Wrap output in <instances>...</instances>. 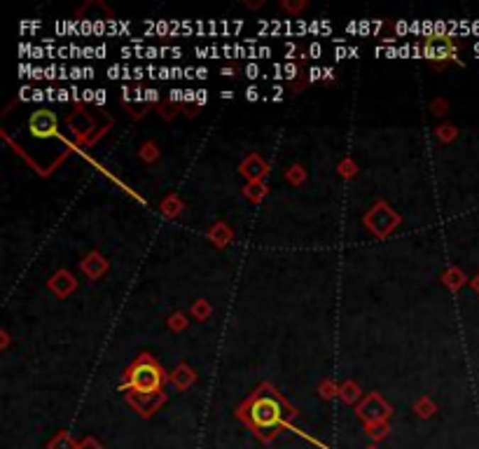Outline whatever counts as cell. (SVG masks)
Returning a JSON list of instances; mask_svg holds the SVG:
<instances>
[{"label": "cell", "mask_w": 479, "mask_h": 449, "mask_svg": "<svg viewBox=\"0 0 479 449\" xmlns=\"http://www.w3.org/2000/svg\"><path fill=\"white\" fill-rule=\"evenodd\" d=\"M197 311H199V314H209V307H204V304H199Z\"/></svg>", "instance_id": "8fae6325"}, {"label": "cell", "mask_w": 479, "mask_h": 449, "mask_svg": "<svg viewBox=\"0 0 479 449\" xmlns=\"http://www.w3.org/2000/svg\"><path fill=\"white\" fill-rule=\"evenodd\" d=\"M292 410L283 403V398L274 396V393H258L248 405H246V410H241V416L246 421L250 423L262 436H269V433H274V428L283 426L287 419H292Z\"/></svg>", "instance_id": "6da1fadb"}, {"label": "cell", "mask_w": 479, "mask_h": 449, "mask_svg": "<svg viewBox=\"0 0 479 449\" xmlns=\"http://www.w3.org/2000/svg\"><path fill=\"white\" fill-rule=\"evenodd\" d=\"M28 126L35 139H50V136L57 134V117L50 110H38L31 115Z\"/></svg>", "instance_id": "5b68a950"}, {"label": "cell", "mask_w": 479, "mask_h": 449, "mask_svg": "<svg viewBox=\"0 0 479 449\" xmlns=\"http://www.w3.org/2000/svg\"><path fill=\"white\" fill-rule=\"evenodd\" d=\"M442 131V139H453V129L451 126H444V129H440Z\"/></svg>", "instance_id": "30bf717a"}, {"label": "cell", "mask_w": 479, "mask_h": 449, "mask_svg": "<svg viewBox=\"0 0 479 449\" xmlns=\"http://www.w3.org/2000/svg\"><path fill=\"white\" fill-rule=\"evenodd\" d=\"M143 150H145V152H143V155H145L148 159H155V157H157V152H155V146H145V148H143Z\"/></svg>", "instance_id": "ba28073f"}, {"label": "cell", "mask_w": 479, "mask_h": 449, "mask_svg": "<svg viewBox=\"0 0 479 449\" xmlns=\"http://www.w3.org/2000/svg\"><path fill=\"white\" fill-rule=\"evenodd\" d=\"M423 54L430 61H446L456 56V45L449 36H428L423 40Z\"/></svg>", "instance_id": "3957f363"}, {"label": "cell", "mask_w": 479, "mask_h": 449, "mask_svg": "<svg viewBox=\"0 0 479 449\" xmlns=\"http://www.w3.org/2000/svg\"><path fill=\"white\" fill-rule=\"evenodd\" d=\"M50 286H52V291H57L59 295H68V291H73L75 281L70 278L66 271H59V274L50 281Z\"/></svg>", "instance_id": "8992f818"}, {"label": "cell", "mask_w": 479, "mask_h": 449, "mask_svg": "<svg viewBox=\"0 0 479 449\" xmlns=\"http://www.w3.org/2000/svg\"><path fill=\"white\" fill-rule=\"evenodd\" d=\"M103 269H106V262L101 260V255H96V253H94V255H89V258L84 260V271H87V274H89V276L96 278Z\"/></svg>", "instance_id": "52a82bcc"}, {"label": "cell", "mask_w": 479, "mask_h": 449, "mask_svg": "<svg viewBox=\"0 0 479 449\" xmlns=\"http://www.w3.org/2000/svg\"><path fill=\"white\" fill-rule=\"evenodd\" d=\"M129 382L136 393H141V396H153V393H157L159 384H162V370L157 367L155 360L143 356L131 365Z\"/></svg>", "instance_id": "7a4b0ae2"}, {"label": "cell", "mask_w": 479, "mask_h": 449, "mask_svg": "<svg viewBox=\"0 0 479 449\" xmlns=\"http://www.w3.org/2000/svg\"><path fill=\"white\" fill-rule=\"evenodd\" d=\"M52 447H54V449H68V447H70V443H68V440H66V438H61V443H59V445H57V443H54Z\"/></svg>", "instance_id": "9c48e42d"}, {"label": "cell", "mask_w": 479, "mask_h": 449, "mask_svg": "<svg viewBox=\"0 0 479 449\" xmlns=\"http://www.w3.org/2000/svg\"><path fill=\"white\" fill-rule=\"evenodd\" d=\"M367 224H370V229L377 232L379 237H386L397 224V215L390 213L386 204H379L370 215H367Z\"/></svg>", "instance_id": "277c9868"}]
</instances>
